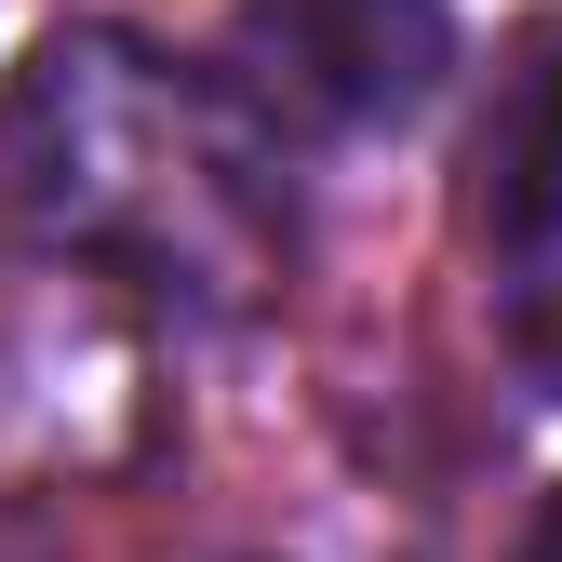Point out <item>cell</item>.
Listing matches in <instances>:
<instances>
[{
    "mask_svg": "<svg viewBox=\"0 0 562 562\" xmlns=\"http://www.w3.org/2000/svg\"><path fill=\"white\" fill-rule=\"evenodd\" d=\"M469 201H482V228H496L509 255H536V241H562V14H536V27H509V54H496V108H482V134H469Z\"/></svg>",
    "mask_w": 562,
    "mask_h": 562,
    "instance_id": "7a4b0ae2",
    "label": "cell"
},
{
    "mask_svg": "<svg viewBox=\"0 0 562 562\" xmlns=\"http://www.w3.org/2000/svg\"><path fill=\"white\" fill-rule=\"evenodd\" d=\"M255 41L281 54V94L335 121H402L456 67L442 0H255Z\"/></svg>",
    "mask_w": 562,
    "mask_h": 562,
    "instance_id": "6da1fadb",
    "label": "cell"
},
{
    "mask_svg": "<svg viewBox=\"0 0 562 562\" xmlns=\"http://www.w3.org/2000/svg\"><path fill=\"white\" fill-rule=\"evenodd\" d=\"M522 562H562V482H549V509H536V536H522Z\"/></svg>",
    "mask_w": 562,
    "mask_h": 562,
    "instance_id": "277c9868",
    "label": "cell"
},
{
    "mask_svg": "<svg viewBox=\"0 0 562 562\" xmlns=\"http://www.w3.org/2000/svg\"><path fill=\"white\" fill-rule=\"evenodd\" d=\"M509 348H522V375L562 402V281H536V295L509 308Z\"/></svg>",
    "mask_w": 562,
    "mask_h": 562,
    "instance_id": "3957f363",
    "label": "cell"
}]
</instances>
